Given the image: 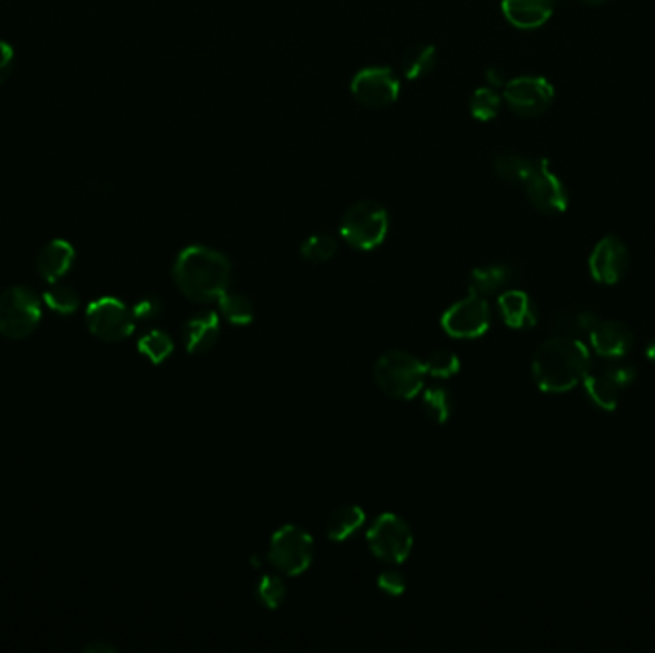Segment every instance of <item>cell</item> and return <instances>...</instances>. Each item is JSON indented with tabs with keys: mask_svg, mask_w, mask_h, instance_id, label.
I'll return each instance as SVG.
<instances>
[{
	"mask_svg": "<svg viewBox=\"0 0 655 653\" xmlns=\"http://www.w3.org/2000/svg\"><path fill=\"white\" fill-rule=\"evenodd\" d=\"M590 368L592 355L587 345L581 339L567 334L546 339L531 362V372L537 387L550 395H560L575 389L587 378Z\"/></svg>",
	"mask_w": 655,
	"mask_h": 653,
	"instance_id": "1",
	"label": "cell"
},
{
	"mask_svg": "<svg viewBox=\"0 0 655 653\" xmlns=\"http://www.w3.org/2000/svg\"><path fill=\"white\" fill-rule=\"evenodd\" d=\"M173 278L184 297L196 303H211L228 292L232 265L217 249L188 246L177 255Z\"/></svg>",
	"mask_w": 655,
	"mask_h": 653,
	"instance_id": "2",
	"label": "cell"
},
{
	"mask_svg": "<svg viewBox=\"0 0 655 653\" xmlns=\"http://www.w3.org/2000/svg\"><path fill=\"white\" fill-rule=\"evenodd\" d=\"M424 361L408 351L391 349L374 364V382L387 397L410 401L418 397L424 389L426 380Z\"/></svg>",
	"mask_w": 655,
	"mask_h": 653,
	"instance_id": "3",
	"label": "cell"
},
{
	"mask_svg": "<svg viewBox=\"0 0 655 653\" xmlns=\"http://www.w3.org/2000/svg\"><path fill=\"white\" fill-rule=\"evenodd\" d=\"M389 232V215L378 202L353 203L339 226V234L351 248L372 251L380 248Z\"/></svg>",
	"mask_w": 655,
	"mask_h": 653,
	"instance_id": "4",
	"label": "cell"
},
{
	"mask_svg": "<svg viewBox=\"0 0 655 653\" xmlns=\"http://www.w3.org/2000/svg\"><path fill=\"white\" fill-rule=\"evenodd\" d=\"M41 316V299L33 290L12 286L0 293V334L4 338H29L41 324Z\"/></svg>",
	"mask_w": 655,
	"mask_h": 653,
	"instance_id": "5",
	"label": "cell"
},
{
	"mask_svg": "<svg viewBox=\"0 0 655 653\" xmlns=\"http://www.w3.org/2000/svg\"><path fill=\"white\" fill-rule=\"evenodd\" d=\"M267 558L280 573L297 577L311 567L315 558V541L305 529L284 525L272 535Z\"/></svg>",
	"mask_w": 655,
	"mask_h": 653,
	"instance_id": "6",
	"label": "cell"
},
{
	"mask_svg": "<svg viewBox=\"0 0 655 653\" xmlns=\"http://www.w3.org/2000/svg\"><path fill=\"white\" fill-rule=\"evenodd\" d=\"M370 552L385 563L407 562L414 537L410 525L397 514H382L366 533Z\"/></svg>",
	"mask_w": 655,
	"mask_h": 653,
	"instance_id": "7",
	"label": "cell"
},
{
	"mask_svg": "<svg viewBox=\"0 0 655 653\" xmlns=\"http://www.w3.org/2000/svg\"><path fill=\"white\" fill-rule=\"evenodd\" d=\"M87 326L94 338L119 343L133 336L136 320L133 311L115 297H100L87 307Z\"/></svg>",
	"mask_w": 655,
	"mask_h": 653,
	"instance_id": "8",
	"label": "cell"
},
{
	"mask_svg": "<svg viewBox=\"0 0 655 653\" xmlns=\"http://www.w3.org/2000/svg\"><path fill=\"white\" fill-rule=\"evenodd\" d=\"M441 326L451 338H479L491 326V307L485 297L468 293L443 313Z\"/></svg>",
	"mask_w": 655,
	"mask_h": 653,
	"instance_id": "9",
	"label": "cell"
},
{
	"mask_svg": "<svg viewBox=\"0 0 655 653\" xmlns=\"http://www.w3.org/2000/svg\"><path fill=\"white\" fill-rule=\"evenodd\" d=\"M401 83L389 68H364L351 81L353 98L368 110H384L397 102Z\"/></svg>",
	"mask_w": 655,
	"mask_h": 653,
	"instance_id": "10",
	"label": "cell"
},
{
	"mask_svg": "<svg viewBox=\"0 0 655 653\" xmlns=\"http://www.w3.org/2000/svg\"><path fill=\"white\" fill-rule=\"evenodd\" d=\"M504 100L516 115L533 119L552 106L554 87L539 75H523L504 85Z\"/></svg>",
	"mask_w": 655,
	"mask_h": 653,
	"instance_id": "11",
	"label": "cell"
},
{
	"mask_svg": "<svg viewBox=\"0 0 655 653\" xmlns=\"http://www.w3.org/2000/svg\"><path fill=\"white\" fill-rule=\"evenodd\" d=\"M525 192L531 205L544 215H560L567 211L569 194L564 181L552 171L548 159L535 161V169L525 182Z\"/></svg>",
	"mask_w": 655,
	"mask_h": 653,
	"instance_id": "12",
	"label": "cell"
},
{
	"mask_svg": "<svg viewBox=\"0 0 655 653\" xmlns=\"http://www.w3.org/2000/svg\"><path fill=\"white\" fill-rule=\"evenodd\" d=\"M629 248L613 234L604 236L588 257V271L594 282L602 286H615L629 271Z\"/></svg>",
	"mask_w": 655,
	"mask_h": 653,
	"instance_id": "13",
	"label": "cell"
},
{
	"mask_svg": "<svg viewBox=\"0 0 655 653\" xmlns=\"http://www.w3.org/2000/svg\"><path fill=\"white\" fill-rule=\"evenodd\" d=\"M588 339L592 351L606 361L625 359L634 347V332L621 320H600Z\"/></svg>",
	"mask_w": 655,
	"mask_h": 653,
	"instance_id": "14",
	"label": "cell"
},
{
	"mask_svg": "<svg viewBox=\"0 0 655 653\" xmlns=\"http://www.w3.org/2000/svg\"><path fill=\"white\" fill-rule=\"evenodd\" d=\"M221 336V318L215 311H200L190 316L182 328L186 351L192 355H204L215 347Z\"/></svg>",
	"mask_w": 655,
	"mask_h": 653,
	"instance_id": "15",
	"label": "cell"
},
{
	"mask_svg": "<svg viewBox=\"0 0 655 653\" xmlns=\"http://www.w3.org/2000/svg\"><path fill=\"white\" fill-rule=\"evenodd\" d=\"M498 315L508 328L529 330L537 324L539 313L533 299L521 290H504L498 293Z\"/></svg>",
	"mask_w": 655,
	"mask_h": 653,
	"instance_id": "16",
	"label": "cell"
},
{
	"mask_svg": "<svg viewBox=\"0 0 655 653\" xmlns=\"http://www.w3.org/2000/svg\"><path fill=\"white\" fill-rule=\"evenodd\" d=\"M506 22L518 29H539L550 20L554 0H502L500 4Z\"/></svg>",
	"mask_w": 655,
	"mask_h": 653,
	"instance_id": "17",
	"label": "cell"
},
{
	"mask_svg": "<svg viewBox=\"0 0 655 653\" xmlns=\"http://www.w3.org/2000/svg\"><path fill=\"white\" fill-rule=\"evenodd\" d=\"M75 263V249L66 240H52L37 255V271L48 284H58Z\"/></svg>",
	"mask_w": 655,
	"mask_h": 653,
	"instance_id": "18",
	"label": "cell"
},
{
	"mask_svg": "<svg viewBox=\"0 0 655 653\" xmlns=\"http://www.w3.org/2000/svg\"><path fill=\"white\" fill-rule=\"evenodd\" d=\"M583 387L592 405L606 412H613L619 405V397L623 389L611 378L606 366H600L596 370L590 368L587 378L583 380Z\"/></svg>",
	"mask_w": 655,
	"mask_h": 653,
	"instance_id": "19",
	"label": "cell"
},
{
	"mask_svg": "<svg viewBox=\"0 0 655 653\" xmlns=\"http://www.w3.org/2000/svg\"><path fill=\"white\" fill-rule=\"evenodd\" d=\"M516 280V271L508 265H487L479 267L470 274V288L468 293H475L479 297H489L502 293Z\"/></svg>",
	"mask_w": 655,
	"mask_h": 653,
	"instance_id": "20",
	"label": "cell"
},
{
	"mask_svg": "<svg viewBox=\"0 0 655 653\" xmlns=\"http://www.w3.org/2000/svg\"><path fill=\"white\" fill-rule=\"evenodd\" d=\"M366 521V514L361 506H341L330 514L326 521V535L334 542H343L351 539Z\"/></svg>",
	"mask_w": 655,
	"mask_h": 653,
	"instance_id": "21",
	"label": "cell"
},
{
	"mask_svg": "<svg viewBox=\"0 0 655 653\" xmlns=\"http://www.w3.org/2000/svg\"><path fill=\"white\" fill-rule=\"evenodd\" d=\"M493 167L500 181L514 186H525L535 169V161L518 152H500L493 159Z\"/></svg>",
	"mask_w": 655,
	"mask_h": 653,
	"instance_id": "22",
	"label": "cell"
},
{
	"mask_svg": "<svg viewBox=\"0 0 655 653\" xmlns=\"http://www.w3.org/2000/svg\"><path fill=\"white\" fill-rule=\"evenodd\" d=\"M422 410L433 424H445L452 416L454 399L452 393L443 385H433L422 391Z\"/></svg>",
	"mask_w": 655,
	"mask_h": 653,
	"instance_id": "23",
	"label": "cell"
},
{
	"mask_svg": "<svg viewBox=\"0 0 655 653\" xmlns=\"http://www.w3.org/2000/svg\"><path fill=\"white\" fill-rule=\"evenodd\" d=\"M437 64V50L435 46L420 43L410 46L403 56V73L408 81H416L431 73Z\"/></svg>",
	"mask_w": 655,
	"mask_h": 653,
	"instance_id": "24",
	"label": "cell"
},
{
	"mask_svg": "<svg viewBox=\"0 0 655 653\" xmlns=\"http://www.w3.org/2000/svg\"><path fill=\"white\" fill-rule=\"evenodd\" d=\"M217 301H219L221 313L230 324L246 326L249 322H253L255 311H253V303H251L248 295L238 292H225Z\"/></svg>",
	"mask_w": 655,
	"mask_h": 653,
	"instance_id": "25",
	"label": "cell"
},
{
	"mask_svg": "<svg viewBox=\"0 0 655 653\" xmlns=\"http://www.w3.org/2000/svg\"><path fill=\"white\" fill-rule=\"evenodd\" d=\"M336 253H338V242L330 234H313L301 244V257L315 265L332 261Z\"/></svg>",
	"mask_w": 655,
	"mask_h": 653,
	"instance_id": "26",
	"label": "cell"
},
{
	"mask_svg": "<svg viewBox=\"0 0 655 653\" xmlns=\"http://www.w3.org/2000/svg\"><path fill=\"white\" fill-rule=\"evenodd\" d=\"M175 345L173 339L169 338L165 332L161 330H152L148 334H144L140 341H138V351L154 364H161L167 361L173 353Z\"/></svg>",
	"mask_w": 655,
	"mask_h": 653,
	"instance_id": "27",
	"label": "cell"
},
{
	"mask_svg": "<svg viewBox=\"0 0 655 653\" xmlns=\"http://www.w3.org/2000/svg\"><path fill=\"white\" fill-rule=\"evenodd\" d=\"M600 322V316L588 309H581V311H569L564 313L558 318L556 328L560 330V334H567V336H581V334H590L594 330V326Z\"/></svg>",
	"mask_w": 655,
	"mask_h": 653,
	"instance_id": "28",
	"label": "cell"
},
{
	"mask_svg": "<svg viewBox=\"0 0 655 653\" xmlns=\"http://www.w3.org/2000/svg\"><path fill=\"white\" fill-rule=\"evenodd\" d=\"M502 98L493 87H481L470 98V113L477 121H491L497 117Z\"/></svg>",
	"mask_w": 655,
	"mask_h": 653,
	"instance_id": "29",
	"label": "cell"
},
{
	"mask_svg": "<svg viewBox=\"0 0 655 653\" xmlns=\"http://www.w3.org/2000/svg\"><path fill=\"white\" fill-rule=\"evenodd\" d=\"M257 602L267 609H278L286 600V585L278 575H263L255 586Z\"/></svg>",
	"mask_w": 655,
	"mask_h": 653,
	"instance_id": "30",
	"label": "cell"
},
{
	"mask_svg": "<svg viewBox=\"0 0 655 653\" xmlns=\"http://www.w3.org/2000/svg\"><path fill=\"white\" fill-rule=\"evenodd\" d=\"M424 368H426V374L431 378L449 380L458 374L460 359L449 349H437L428 355V359L424 361Z\"/></svg>",
	"mask_w": 655,
	"mask_h": 653,
	"instance_id": "31",
	"label": "cell"
},
{
	"mask_svg": "<svg viewBox=\"0 0 655 653\" xmlns=\"http://www.w3.org/2000/svg\"><path fill=\"white\" fill-rule=\"evenodd\" d=\"M46 305L50 311L58 313V315H71L77 311L79 307V295L69 288V286H62V284H54L48 292L45 293Z\"/></svg>",
	"mask_w": 655,
	"mask_h": 653,
	"instance_id": "32",
	"label": "cell"
},
{
	"mask_svg": "<svg viewBox=\"0 0 655 653\" xmlns=\"http://www.w3.org/2000/svg\"><path fill=\"white\" fill-rule=\"evenodd\" d=\"M378 588L387 596H401L407 590V581L397 569H385L378 577Z\"/></svg>",
	"mask_w": 655,
	"mask_h": 653,
	"instance_id": "33",
	"label": "cell"
},
{
	"mask_svg": "<svg viewBox=\"0 0 655 653\" xmlns=\"http://www.w3.org/2000/svg\"><path fill=\"white\" fill-rule=\"evenodd\" d=\"M131 311H133L136 322H150V320H156L161 315L163 305H161L159 297L148 295V297H142L140 301H136V305Z\"/></svg>",
	"mask_w": 655,
	"mask_h": 653,
	"instance_id": "34",
	"label": "cell"
},
{
	"mask_svg": "<svg viewBox=\"0 0 655 653\" xmlns=\"http://www.w3.org/2000/svg\"><path fill=\"white\" fill-rule=\"evenodd\" d=\"M606 370L610 372L611 378L617 382L621 389L631 387L636 380V368L629 362H623V359H615L606 364Z\"/></svg>",
	"mask_w": 655,
	"mask_h": 653,
	"instance_id": "35",
	"label": "cell"
},
{
	"mask_svg": "<svg viewBox=\"0 0 655 653\" xmlns=\"http://www.w3.org/2000/svg\"><path fill=\"white\" fill-rule=\"evenodd\" d=\"M12 66H14V50L8 43L0 41V83H4V79L10 75Z\"/></svg>",
	"mask_w": 655,
	"mask_h": 653,
	"instance_id": "36",
	"label": "cell"
},
{
	"mask_svg": "<svg viewBox=\"0 0 655 653\" xmlns=\"http://www.w3.org/2000/svg\"><path fill=\"white\" fill-rule=\"evenodd\" d=\"M487 81H489V85L495 89V87H504L508 81H506V75H504V71L500 68H491L487 69Z\"/></svg>",
	"mask_w": 655,
	"mask_h": 653,
	"instance_id": "37",
	"label": "cell"
},
{
	"mask_svg": "<svg viewBox=\"0 0 655 653\" xmlns=\"http://www.w3.org/2000/svg\"><path fill=\"white\" fill-rule=\"evenodd\" d=\"M87 650H89V652H96V650H100V652L106 653L113 652L115 648H112V646H106V644H91Z\"/></svg>",
	"mask_w": 655,
	"mask_h": 653,
	"instance_id": "38",
	"label": "cell"
},
{
	"mask_svg": "<svg viewBox=\"0 0 655 653\" xmlns=\"http://www.w3.org/2000/svg\"><path fill=\"white\" fill-rule=\"evenodd\" d=\"M646 357H648V361H652L655 364V338L646 347Z\"/></svg>",
	"mask_w": 655,
	"mask_h": 653,
	"instance_id": "39",
	"label": "cell"
},
{
	"mask_svg": "<svg viewBox=\"0 0 655 653\" xmlns=\"http://www.w3.org/2000/svg\"><path fill=\"white\" fill-rule=\"evenodd\" d=\"M583 4H587V6H598V4H604L606 0H581Z\"/></svg>",
	"mask_w": 655,
	"mask_h": 653,
	"instance_id": "40",
	"label": "cell"
}]
</instances>
